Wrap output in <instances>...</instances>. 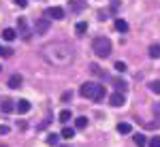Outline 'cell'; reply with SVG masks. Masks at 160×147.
<instances>
[{"instance_id": "5bb4252c", "label": "cell", "mask_w": 160, "mask_h": 147, "mask_svg": "<svg viewBox=\"0 0 160 147\" xmlns=\"http://www.w3.org/2000/svg\"><path fill=\"white\" fill-rule=\"evenodd\" d=\"M102 98H105V86H96V90H94V96H92V100H94V102H100V100H102Z\"/></svg>"}, {"instance_id": "7c38bea8", "label": "cell", "mask_w": 160, "mask_h": 147, "mask_svg": "<svg viewBox=\"0 0 160 147\" xmlns=\"http://www.w3.org/2000/svg\"><path fill=\"white\" fill-rule=\"evenodd\" d=\"M68 7H71V11L79 13V11H83V9H86V0H71V2H68Z\"/></svg>"}, {"instance_id": "ba28073f", "label": "cell", "mask_w": 160, "mask_h": 147, "mask_svg": "<svg viewBox=\"0 0 160 147\" xmlns=\"http://www.w3.org/2000/svg\"><path fill=\"white\" fill-rule=\"evenodd\" d=\"M113 28H115V30H118L120 34H126V32L130 30V26H128V22H126V19H122V17H118V19L113 22Z\"/></svg>"}, {"instance_id": "44dd1931", "label": "cell", "mask_w": 160, "mask_h": 147, "mask_svg": "<svg viewBox=\"0 0 160 147\" xmlns=\"http://www.w3.org/2000/svg\"><path fill=\"white\" fill-rule=\"evenodd\" d=\"M75 32H77L79 37H83V34L88 32V24H86V22H77V26H75Z\"/></svg>"}, {"instance_id": "d6986e66", "label": "cell", "mask_w": 160, "mask_h": 147, "mask_svg": "<svg viewBox=\"0 0 160 147\" xmlns=\"http://www.w3.org/2000/svg\"><path fill=\"white\" fill-rule=\"evenodd\" d=\"M118 132H120V135H130V132H132V126H130L128 122L118 124Z\"/></svg>"}, {"instance_id": "7a4b0ae2", "label": "cell", "mask_w": 160, "mask_h": 147, "mask_svg": "<svg viewBox=\"0 0 160 147\" xmlns=\"http://www.w3.org/2000/svg\"><path fill=\"white\" fill-rule=\"evenodd\" d=\"M92 49H94V53H96L98 58H109L113 45H111V41L107 37H96L94 43H92Z\"/></svg>"}, {"instance_id": "603a6c76", "label": "cell", "mask_w": 160, "mask_h": 147, "mask_svg": "<svg viewBox=\"0 0 160 147\" xmlns=\"http://www.w3.org/2000/svg\"><path fill=\"white\" fill-rule=\"evenodd\" d=\"M71 117H73V113H71L68 109L60 111V124H66V122H71Z\"/></svg>"}, {"instance_id": "f546056e", "label": "cell", "mask_w": 160, "mask_h": 147, "mask_svg": "<svg viewBox=\"0 0 160 147\" xmlns=\"http://www.w3.org/2000/svg\"><path fill=\"white\" fill-rule=\"evenodd\" d=\"M9 132V126H0V135H7Z\"/></svg>"}, {"instance_id": "4fadbf2b", "label": "cell", "mask_w": 160, "mask_h": 147, "mask_svg": "<svg viewBox=\"0 0 160 147\" xmlns=\"http://www.w3.org/2000/svg\"><path fill=\"white\" fill-rule=\"evenodd\" d=\"M2 38H4V41H15V38H17V30H15V28H4V30H2Z\"/></svg>"}, {"instance_id": "30bf717a", "label": "cell", "mask_w": 160, "mask_h": 147, "mask_svg": "<svg viewBox=\"0 0 160 147\" xmlns=\"http://www.w3.org/2000/svg\"><path fill=\"white\" fill-rule=\"evenodd\" d=\"M15 111H17V113H22V115H26V113L30 111V102H28L26 98L17 100V105H15Z\"/></svg>"}, {"instance_id": "52a82bcc", "label": "cell", "mask_w": 160, "mask_h": 147, "mask_svg": "<svg viewBox=\"0 0 160 147\" xmlns=\"http://www.w3.org/2000/svg\"><path fill=\"white\" fill-rule=\"evenodd\" d=\"M124 102H126V98H124L122 92H113L109 96V105L111 107H124Z\"/></svg>"}, {"instance_id": "1f68e13d", "label": "cell", "mask_w": 160, "mask_h": 147, "mask_svg": "<svg viewBox=\"0 0 160 147\" xmlns=\"http://www.w3.org/2000/svg\"><path fill=\"white\" fill-rule=\"evenodd\" d=\"M0 71H2V66H0Z\"/></svg>"}, {"instance_id": "5b68a950", "label": "cell", "mask_w": 160, "mask_h": 147, "mask_svg": "<svg viewBox=\"0 0 160 147\" xmlns=\"http://www.w3.org/2000/svg\"><path fill=\"white\" fill-rule=\"evenodd\" d=\"M49 28H51L49 17H38V19H37V34H45V32H49Z\"/></svg>"}, {"instance_id": "4dcf8cb0", "label": "cell", "mask_w": 160, "mask_h": 147, "mask_svg": "<svg viewBox=\"0 0 160 147\" xmlns=\"http://www.w3.org/2000/svg\"><path fill=\"white\" fill-rule=\"evenodd\" d=\"M0 56H2V47H0Z\"/></svg>"}, {"instance_id": "d4e9b609", "label": "cell", "mask_w": 160, "mask_h": 147, "mask_svg": "<svg viewBox=\"0 0 160 147\" xmlns=\"http://www.w3.org/2000/svg\"><path fill=\"white\" fill-rule=\"evenodd\" d=\"M47 145H58V135H47Z\"/></svg>"}, {"instance_id": "ffe728a7", "label": "cell", "mask_w": 160, "mask_h": 147, "mask_svg": "<svg viewBox=\"0 0 160 147\" xmlns=\"http://www.w3.org/2000/svg\"><path fill=\"white\" fill-rule=\"evenodd\" d=\"M73 136H75V128H68V126L62 128V139H64V141H71Z\"/></svg>"}, {"instance_id": "8992f818", "label": "cell", "mask_w": 160, "mask_h": 147, "mask_svg": "<svg viewBox=\"0 0 160 147\" xmlns=\"http://www.w3.org/2000/svg\"><path fill=\"white\" fill-rule=\"evenodd\" d=\"M45 17H49V19H64V9L62 7H49L45 11Z\"/></svg>"}, {"instance_id": "ac0fdd59", "label": "cell", "mask_w": 160, "mask_h": 147, "mask_svg": "<svg viewBox=\"0 0 160 147\" xmlns=\"http://www.w3.org/2000/svg\"><path fill=\"white\" fill-rule=\"evenodd\" d=\"M132 141H135L137 147H145L148 145V139H145V135H141V132H137V135L132 136Z\"/></svg>"}, {"instance_id": "6da1fadb", "label": "cell", "mask_w": 160, "mask_h": 147, "mask_svg": "<svg viewBox=\"0 0 160 147\" xmlns=\"http://www.w3.org/2000/svg\"><path fill=\"white\" fill-rule=\"evenodd\" d=\"M41 56L43 60L56 66V68H64V66H71L75 60V47L71 43H64V41H56V43H49L41 49Z\"/></svg>"}, {"instance_id": "3957f363", "label": "cell", "mask_w": 160, "mask_h": 147, "mask_svg": "<svg viewBox=\"0 0 160 147\" xmlns=\"http://www.w3.org/2000/svg\"><path fill=\"white\" fill-rule=\"evenodd\" d=\"M17 34L24 38V41H30V28H28V22H26L24 17L17 19Z\"/></svg>"}, {"instance_id": "e0dca14e", "label": "cell", "mask_w": 160, "mask_h": 147, "mask_svg": "<svg viewBox=\"0 0 160 147\" xmlns=\"http://www.w3.org/2000/svg\"><path fill=\"white\" fill-rule=\"evenodd\" d=\"M113 87H115V92H126V87H128V83L124 81V79H113Z\"/></svg>"}, {"instance_id": "f1b7e54d", "label": "cell", "mask_w": 160, "mask_h": 147, "mask_svg": "<svg viewBox=\"0 0 160 147\" xmlns=\"http://www.w3.org/2000/svg\"><path fill=\"white\" fill-rule=\"evenodd\" d=\"M15 4H17V7H22V9H24V7H28V0H15Z\"/></svg>"}, {"instance_id": "9c48e42d", "label": "cell", "mask_w": 160, "mask_h": 147, "mask_svg": "<svg viewBox=\"0 0 160 147\" xmlns=\"http://www.w3.org/2000/svg\"><path fill=\"white\" fill-rule=\"evenodd\" d=\"M22 83H24V77H22V75H11V77H9V81H7V86L11 87V90H17V87H22Z\"/></svg>"}, {"instance_id": "2e32d148", "label": "cell", "mask_w": 160, "mask_h": 147, "mask_svg": "<svg viewBox=\"0 0 160 147\" xmlns=\"http://www.w3.org/2000/svg\"><path fill=\"white\" fill-rule=\"evenodd\" d=\"M148 53H149V58H154V60H158V58H160V45H158V43H154V45H149Z\"/></svg>"}, {"instance_id": "4316f807", "label": "cell", "mask_w": 160, "mask_h": 147, "mask_svg": "<svg viewBox=\"0 0 160 147\" xmlns=\"http://www.w3.org/2000/svg\"><path fill=\"white\" fill-rule=\"evenodd\" d=\"M149 147H160V136H154V139L149 141Z\"/></svg>"}, {"instance_id": "cb8c5ba5", "label": "cell", "mask_w": 160, "mask_h": 147, "mask_svg": "<svg viewBox=\"0 0 160 147\" xmlns=\"http://www.w3.org/2000/svg\"><path fill=\"white\" fill-rule=\"evenodd\" d=\"M149 90H152L154 94H160V79H154V81L149 83Z\"/></svg>"}, {"instance_id": "9a60e30c", "label": "cell", "mask_w": 160, "mask_h": 147, "mask_svg": "<svg viewBox=\"0 0 160 147\" xmlns=\"http://www.w3.org/2000/svg\"><path fill=\"white\" fill-rule=\"evenodd\" d=\"M90 73L94 75V77H98V79H105V77H107V73H105L100 66H96V64H92V66H90Z\"/></svg>"}, {"instance_id": "484cf974", "label": "cell", "mask_w": 160, "mask_h": 147, "mask_svg": "<svg viewBox=\"0 0 160 147\" xmlns=\"http://www.w3.org/2000/svg\"><path fill=\"white\" fill-rule=\"evenodd\" d=\"M115 71H118V73H126V64H124L122 60L115 62Z\"/></svg>"}, {"instance_id": "277c9868", "label": "cell", "mask_w": 160, "mask_h": 147, "mask_svg": "<svg viewBox=\"0 0 160 147\" xmlns=\"http://www.w3.org/2000/svg\"><path fill=\"white\" fill-rule=\"evenodd\" d=\"M96 86H98V83L88 81V83H83V86L79 87V94H81L83 98H92V96H94V90H96Z\"/></svg>"}, {"instance_id": "83f0119b", "label": "cell", "mask_w": 160, "mask_h": 147, "mask_svg": "<svg viewBox=\"0 0 160 147\" xmlns=\"http://www.w3.org/2000/svg\"><path fill=\"white\" fill-rule=\"evenodd\" d=\"M154 115L160 117V102H154Z\"/></svg>"}, {"instance_id": "7402d4cb", "label": "cell", "mask_w": 160, "mask_h": 147, "mask_svg": "<svg viewBox=\"0 0 160 147\" xmlns=\"http://www.w3.org/2000/svg\"><path fill=\"white\" fill-rule=\"evenodd\" d=\"M86 126H88V117L81 115V117H77V120H75V130H83Z\"/></svg>"}, {"instance_id": "8fae6325", "label": "cell", "mask_w": 160, "mask_h": 147, "mask_svg": "<svg viewBox=\"0 0 160 147\" xmlns=\"http://www.w3.org/2000/svg\"><path fill=\"white\" fill-rule=\"evenodd\" d=\"M0 111H2V113H13V111H15V105H13L9 98H2V100H0Z\"/></svg>"}]
</instances>
